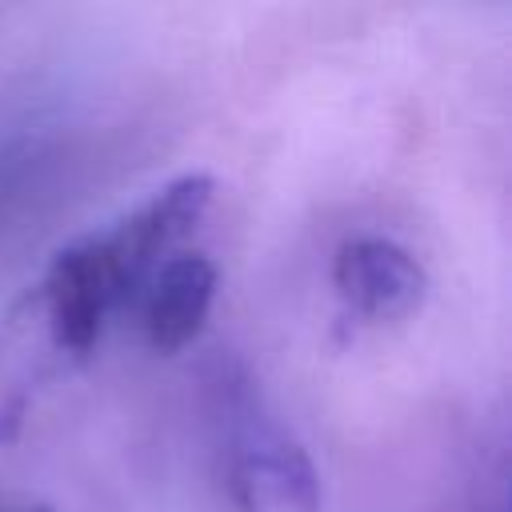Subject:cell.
<instances>
[{
    "instance_id": "7a4b0ae2",
    "label": "cell",
    "mask_w": 512,
    "mask_h": 512,
    "mask_svg": "<svg viewBox=\"0 0 512 512\" xmlns=\"http://www.w3.org/2000/svg\"><path fill=\"white\" fill-rule=\"evenodd\" d=\"M236 512H320V476L296 436L260 412H240L228 444Z\"/></svg>"
},
{
    "instance_id": "3957f363",
    "label": "cell",
    "mask_w": 512,
    "mask_h": 512,
    "mask_svg": "<svg viewBox=\"0 0 512 512\" xmlns=\"http://www.w3.org/2000/svg\"><path fill=\"white\" fill-rule=\"evenodd\" d=\"M332 288L340 308L360 324H400L428 296L424 264L388 236H352L336 248Z\"/></svg>"
},
{
    "instance_id": "6da1fadb",
    "label": "cell",
    "mask_w": 512,
    "mask_h": 512,
    "mask_svg": "<svg viewBox=\"0 0 512 512\" xmlns=\"http://www.w3.org/2000/svg\"><path fill=\"white\" fill-rule=\"evenodd\" d=\"M212 196H216V180L208 172H184V176L168 180L160 192H152L116 228L88 236V248L96 256V268H100L116 308L136 300L148 288V280L156 276V268L180 252V244L208 216Z\"/></svg>"
},
{
    "instance_id": "5b68a950",
    "label": "cell",
    "mask_w": 512,
    "mask_h": 512,
    "mask_svg": "<svg viewBox=\"0 0 512 512\" xmlns=\"http://www.w3.org/2000/svg\"><path fill=\"white\" fill-rule=\"evenodd\" d=\"M140 300H144L140 324L148 348L172 356L188 348L208 324L216 300V264L204 252H176L156 268Z\"/></svg>"
},
{
    "instance_id": "277c9868",
    "label": "cell",
    "mask_w": 512,
    "mask_h": 512,
    "mask_svg": "<svg viewBox=\"0 0 512 512\" xmlns=\"http://www.w3.org/2000/svg\"><path fill=\"white\" fill-rule=\"evenodd\" d=\"M40 300H44L48 328H52V340L60 352L88 356L100 344L104 324L116 312V300L92 260L88 236L72 240L68 248H60L52 256L44 284H40Z\"/></svg>"
}]
</instances>
